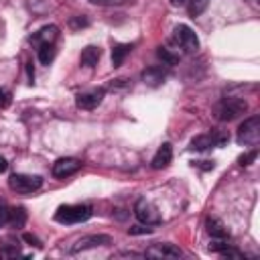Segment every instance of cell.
<instances>
[{"mask_svg": "<svg viewBox=\"0 0 260 260\" xmlns=\"http://www.w3.org/2000/svg\"><path fill=\"white\" fill-rule=\"evenodd\" d=\"M248 110V102L242 98H223L221 102L215 104L213 108V116L219 122H232L236 118H240L242 114H246Z\"/></svg>", "mask_w": 260, "mask_h": 260, "instance_id": "6da1fadb", "label": "cell"}, {"mask_svg": "<svg viewBox=\"0 0 260 260\" xmlns=\"http://www.w3.org/2000/svg\"><path fill=\"white\" fill-rule=\"evenodd\" d=\"M91 217V207L85 203H73V205H61L55 211V221L71 225V223H81Z\"/></svg>", "mask_w": 260, "mask_h": 260, "instance_id": "7a4b0ae2", "label": "cell"}, {"mask_svg": "<svg viewBox=\"0 0 260 260\" xmlns=\"http://www.w3.org/2000/svg\"><path fill=\"white\" fill-rule=\"evenodd\" d=\"M258 140H260V116H250L238 128V142L248 144V146H256Z\"/></svg>", "mask_w": 260, "mask_h": 260, "instance_id": "3957f363", "label": "cell"}, {"mask_svg": "<svg viewBox=\"0 0 260 260\" xmlns=\"http://www.w3.org/2000/svg\"><path fill=\"white\" fill-rule=\"evenodd\" d=\"M43 179L39 175H24V173H14L8 179V187L16 193H32L37 189H41Z\"/></svg>", "mask_w": 260, "mask_h": 260, "instance_id": "277c9868", "label": "cell"}, {"mask_svg": "<svg viewBox=\"0 0 260 260\" xmlns=\"http://www.w3.org/2000/svg\"><path fill=\"white\" fill-rule=\"evenodd\" d=\"M134 215H136V219H138L140 223H144V225H158V223L162 221L158 209H156L148 199H144V197H140V199L134 203Z\"/></svg>", "mask_w": 260, "mask_h": 260, "instance_id": "5b68a950", "label": "cell"}, {"mask_svg": "<svg viewBox=\"0 0 260 260\" xmlns=\"http://www.w3.org/2000/svg\"><path fill=\"white\" fill-rule=\"evenodd\" d=\"M173 39H175V43H177L181 49H185L187 53H195V51L199 49V39H197V35H195L187 24L175 26Z\"/></svg>", "mask_w": 260, "mask_h": 260, "instance_id": "8992f818", "label": "cell"}, {"mask_svg": "<svg viewBox=\"0 0 260 260\" xmlns=\"http://www.w3.org/2000/svg\"><path fill=\"white\" fill-rule=\"evenodd\" d=\"M225 142H228V134L213 130V132L195 136V138L191 140V148H193V150H207V148H211V146H221V144H225Z\"/></svg>", "mask_w": 260, "mask_h": 260, "instance_id": "52a82bcc", "label": "cell"}, {"mask_svg": "<svg viewBox=\"0 0 260 260\" xmlns=\"http://www.w3.org/2000/svg\"><path fill=\"white\" fill-rule=\"evenodd\" d=\"M108 244H112V238H110V236H106V234H89V236L79 238V240L73 244L71 252L77 254V252H81V250H89V248H98V246H108Z\"/></svg>", "mask_w": 260, "mask_h": 260, "instance_id": "ba28073f", "label": "cell"}, {"mask_svg": "<svg viewBox=\"0 0 260 260\" xmlns=\"http://www.w3.org/2000/svg\"><path fill=\"white\" fill-rule=\"evenodd\" d=\"M79 169H81V160L71 158V156H65V158H59V160L53 165V175H55L57 179H65V177L75 175Z\"/></svg>", "mask_w": 260, "mask_h": 260, "instance_id": "9c48e42d", "label": "cell"}, {"mask_svg": "<svg viewBox=\"0 0 260 260\" xmlns=\"http://www.w3.org/2000/svg\"><path fill=\"white\" fill-rule=\"evenodd\" d=\"M144 256H148V258H181L183 252L175 244H152L150 248H146Z\"/></svg>", "mask_w": 260, "mask_h": 260, "instance_id": "30bf717a", "label": "cell"}, {"mask_svg": "<svg viewBox=\"0 0 260 260\" xmlns=\"http://www.w3.org/2000/svg\"><path fill=\"white\" fill-rule=\"evenodd\" d=\"M104 89L100 87V89H89V91H83V93H79L77 98H75V104H77V108H81V110H93V108H98L100 104H102V100H104Z\"/></svg>", "mask_w": 260, "mask_h": 260, "instance_id": "8fae6325", "label": "cell"}, {"mask_svg": "<svg viewBox=\"0 0 260 260\" xmlns=\"http://www.w3.org/2000/svg\"><path fill=\"white\" fill-rule=\"evenodd\" d=\"M20 256V242L14 236H6L0 240V258H14Z\"/></svg>", "mask_w": 260, "mask_h": 260, "instance_id": "7c38bea8", "label": "cell"}, {"mask_svg": "<svg viewBox=\"0 0 260 260\" xmlns=\"http://www.w3.org/2000/svg\"><path fill=\"white\" fill-rule=\"evenodd\" d=\"M57 35H59V28L51 24V26H43L41 30H37V32L30 37V41H32V43H39V47H41V45H53L55 39H57Z\"/></svg>", "mask_w": 260, "mask_h": 260, "instance_id": "4fadbf2b", "label": "cell"}, {"mask_svg": "<svg viewBox=\"0 0 260 260\" xmlns=\"http://www.w3.org/2000/svg\"><path fill=\"white\" fill-rule=\"evenodd\" d=\"M171 158H173V148H171L169 142H165L156 150V154L152 156V169H165V167H169L171 165Z\"/></svg>", "mask_w": 260, "mask_h": 260, "instance_id": "5bb4252c", "label": "cell"}, {"mask_svg": "<svg viewBox=\"0 0 260 260\" xmlns=\"http://www.w3.org/2000/svg\"><path fill=\"white\" fill-rule=\"evenodd\" d=\"M100 55H102L100 47L87 45V47L81 51L79 61H81V65H85V67H95V65H98V61H100Z\"/></svg>", "mask_w": 260, "mask_h": 260, "instance_id": "9a60e30c", "label": "cell"}, {"mask_svg": "<svg viewBox=\"0 0 260 260\" xmlns=\"http://www.w3.org/2000/svg\"><path fill=\"white\" fill-rule=\"evenodd\" d=\"M205 230H207V234H209L211 238L228 240V230H225V225H223L219 219H215V217H209V219L205 221Z\"/></svg>", "mask_w": 260, "mask_h": 260, "instance_id": "2e32d148", "label": "cell"}, {"mask_svg": "<svg viewBox=\"0 0 260 260\" xmlns=\"http://www.w3.org/2000/svg\"><path fill=\"white\" fill-rule=\"evenodd\" d=\"M142 81L148 85H160L165 81V71L162 67H148L142 71Z\"/></svg>", "mask_w": 260, "mask_h": 260, "instance_id": "e0dca14e", "label": "cell"}, {"mask_svg": "<svg viewBox=\"0 0 260 260\" xmlns=\"http://www.w3.org/2000/svg\"><path fill=\"white\" fill-rule=\"evenodd\" d=\"M24 223H26L24 207H12L10 213H8V225L14 228V230H20V228H24Z\"/></svg>", "mask_w": 260, "mask_h": 260, "instance_id": "ac0fdd59", "label": "cell"}, {"mask_svg": "<svg viewBox=\"0 0 260 260\" xmlns=\"http://www.w3.org/2000/svg\"><path fill=\"white\" fill-rule=\"evenodd\" d=\"M130 51H132V45H116V47L112 49V65H114V67H120Z\"/></svg>", "mask_w": 260, "mask_h": 260, "instance_id": "d6986e66", "label": "cell"}, {"mask_svg": "<svg viewBox=\"0 0 260 260\" xmlns=\"http://www.w3.org/2000/svg\"><path fill=\"white\" fill-rule=\"evenodd\" d=\"M55 59V47L53 45H41L39 47V61L43 65H49Z\"/></svg>", "mask_w": 260, "mask_h": 260, "instance_id": "ffe728a7", "label": "cell"}, {"mask_svg": "<svg viewBox=\"0 0 260 260\" xmlns=\"http://www.w3.org/2000/svg\"><path fill=\"white\" fill-rule=\"evenodd\" d=\"M207 4H209V0H189V16H199L205 8H207Z\"/></svg>", "mask_w": 260, "mask_h": 260, "instance_id": "44dd1931", "label": "cell"}, {"mask_svg": "<svg viewBox=\"0 0 260 260\" xmlns=\"http://www.w3.org/2000/svg\"><path fill=\"white\" fill-rule=\"evenodd\" d=\"M156 55H158V59H160L165 65H177V61H179V57H175L173 53H169V51L162 49V47L156 51Z\"/></svg>", "mask_w": 260, "mask_h": 260, "instance_id": "7402d4cb", "label": "cell"}, {"mask_svg": "<svg viewBox=\"0 0 260 260\" xmlns=\"http://www.w3.org/2000/svg\"><path fill=\"white\" fill-rule=\"evenodd\" d=\"M256 156H258V150H250V152L242 154L238 160H240V165H242V167H248L252 160H256Z\"/></svg>", "mask_w": 260, "mask_h": 260, "instance_id": "603a6c76", "label": "cell"}, {"mask_svg": "<svg viewBox=\"0 0 260 260\" xmlns=\"http://www.w3.org/2000/svg\"><path fill=\"white\" fill-rule=\"evenodd\" d=\"M93 4H100V6H120V4H126L128 0H89Z\"/></svg>", "mask_w": 260, "mask_h": 260, "instance_id": "cb8c5ba5", "label": "cell"}, {"mask_svg": "<svg viewBox=\"0 0 260 260\" xmlns=\"http://www.w3.org/2000/svg\"><path fill=\"white\" fill-rule=\"evenodd\" d=\"M8 213H10V209L4 203H0V228L8 223Z\"/></svg>", "mask_w": 260, "mask_h": 260, "instance_id": "d4e9b609", "label": "cell"}, {"mask_svg": "<svg viewBox=\"0 0 260 260\" xmlns=\"http://www.w3.org/2000/svg\"><path fill=\"white\" fill-rule=\"evenodd\" d=\"M128 234H132V236H136V234H150V228H140V225H134V228H130V230H128Z\"/></svg>", "mask_w": 260, "mask_h": 260, "instance_id": "484cf974", "label": "cell"}, {"mask_svg": "<svg viewBox=\"0 0 260 260\" xmlns=\"http://www.w3.org/2000/svg\"><path fill=\"white\" fill-rule=\"evenodd\" d=\"M22 240H24V242H28L30 246H37V248H41V242H39V240H37L32 234H24V236H22Z\"/></svg>", "mask_w": 260, "mask_h": 260, "instance_id": "4316f807", "label": "cell"}, {"mask_svg": "<svg viewBox=\"0 0 260 260\" xmlns=\"http://www.w3.org/2000/svg\"><path fill=\"white\" fill-rule=\"evenodd\" d=\"M8 102H10V95H8L4 89H0V108H4Z\"/></svg>", "mask_w": 260, "mask_h": 260, "instance_id": "83f0119b", "label": "cell"}, {"mask_svg": "<svg viewBox=\"0 0 260 260\" xmlns=\"http://www.w3.org/2000/svg\"><path fill=\"white\" fill-rule=\"evenodd\" d=\"M87 24V18H77V20H71V26L77 28V26H85Z\"/></svg>", "mask_w": 260, "mask_h": 260, "instance_id": "f1b7e54d", "label": "cell"}, {"mask_svg": "<svg viewBox=\"0 0 260 260\" xmlns=\"http://www.w3.org/2000/svg\"><path fill=\"white\" fill-rule=\"evenodd\" d=\"M8 169V162H6V158L4 156H0V173H4Z\"/></svg>", "mask_w": 260, "mask_h": 260, "instance_id": "f546056e", "label": "cell"}, {"mask_svg": "<svg viewBox=\"0 0 260 260\" xmlns=\"http://www.w3.org/2000/svg\"><path fill=\"white\" fill-rule=\"evenodd\" d=\"M171 4H173V6H187L189 0H171Z\"/></svg>", "mask_w": 260, "mask_h": 260, "instance_id": "4dcf8cb0", "label": "cell"}]
</instances>
